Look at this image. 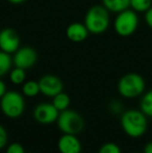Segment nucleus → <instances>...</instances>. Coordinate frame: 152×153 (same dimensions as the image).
<instances>
[{
  "mask_svg": "<svg viewBox=\"0 0 152 153\" xmlns=\"http://www.w3.org/2000/svg\"><path fill=\"white\" fill-rule=\"evenodd\" d=\"M20 48V36L13 28L0 30V50L8 54H14Z\"/></svg>",
  "mask_w": 152,
  "mask_h": 153,
  "instance_id": "10",
  "label": "nucleus"
},
{
  "mask_svg": "<svg viewBox=\"0 0 152 153\" xmlns=\"http://www.w3.org/2000/svg\"><path fill=\"white\" fill-rule=\"evenodd\" d=\"M56 124L63 133L77 135L85 128V119L78 111L68 108L59 113Z\"/></svg>",
  "mask_w": 152,
  "mask_h": 153,
  "instance_id": "5",
  "label": "nucleus"
},
{
  "mask_svg": "<svg viewBox=\"0 0 152 153\" xmlns=\"http://www.w3.org/2000/svg\"><path fill=\"white\" fill-rule=\"evenodd\" d=\"M13 65V57L10 54L0 50V78L10 73Z\"/></svg>",
  "mask_w": 152,
  "mask_h": 153,
  "instance_id": "17",
  "label": "nucleus"
},
{
  "mask_svg": "<svg viewBox=\"0 0 152 153\" xmlns=\"http://www.w3.org/2000/svg\"><path fill=\"white\" fill-rule=\"evenodd\" d=\"M51 103H52L55 106V108L61 113V111H66V109L69 108L70 103H71V99H70V96L67 93L61 92L53 97L52 102Z\"/></svg>",
  "mask_w": 152,
  "mask_h": 153,
  "instance_id": "14",
  "label": "nucleus"
},
{
  "mask_svg": "<svg viewBox=\"0 0 152 153\" xmlns=\"http://www.w3.org/2000/svg\"><path fill=\"white\" fill-rule=\"evenodd\" d=\"M140 109L149 118H152V89L142 95L140 101Z\"/></svg>",
  "mask_w": 152,
  "mask_h": 153,
  "instance_id": "15",
  "label": "nucleus"
},
{
  "mask_svg": "<svg viewBox=\"0 0 152 153\" xmlns=\"http://www.w3.org/2000/svg\"><path fill=\"white\" fill-rule=\"evenodd\" d=\"M38 81H39V85H40L41 94L48 97V98H53L55 95L63 92L64 90L63 81L56 75H52V74L43 75Z\"/></svg>",
  "mask_w": 152,
  "mask_h": 153,
  "instance_id": "9",
  "label": "nucleus"
},
{
  "mask_svg": "<svg viewBox=\"0 0 152 153\" xmlns=\"http://www.w3.org/2000/svg\"><path fill=\"white\" fill-rule=\"evenodd\" d=\"M10 80L13 85H23L26 80V70L15 67L14 69L10 71Z\"/></svg>",
  "mask_w": 152,
  "mask_h": 153,
  "instance_id": "18",
  "label": "nucleus"
},
{
  "mask_svg": "<svg viewBox=\"0 0 152 153\" xmlns=\"http://www.w3.org/2000/svg\"><path fill=\"white\" fill-rule=\"evenodd\" d=\"M110 12L103 5H94L87 10L85 25L92 34H101L110 27Z\"/></svg>",
  "mask_w": 152,
  "mask_h": 153,
  "instance_id": "2",
  "label": "nucleus"
},
{
  "mask_svg": "<svg viewBox=\"0 0 152 153\" xmlns=\"http://www.w3.org/2000/svg\"><path fill=\"white\" fill-rule=\"evenodd\" d=\"M5 153H26L22 144L20 143H10L5 147Z\"/></svg>",
  "mask_w": 152,
  "mask_h": 153,
  "instance_id": "21",
  "label": "nucleus"
},
{
  "mask_svg": "<svg viewBox=\"0 0 152 153\" xmlns=\"http://www.w3.org/2000/svg\"><path fill=\"white\" fill-rule=\"evenodd\" d=\"M152 6V0H130V8L136 13H146Z\"/></svg>",
  "mask_w": 152,
  "mask_h": 153,
  "instance_id": "19",
  "label": "nucleus"
},
{
  "mask_svg": "<svg viewBox=\"0 0 152 153\" xmlns=\"http://www.w3.org/2000/svg\"><path fill=\"white\" fill-rule=\"evenodd\" d=\"M8 145V133L5 127L0 124V150L4 149Z\"/></svg>",
  "mask_w": 152,
  "mask_h": 153,
  "instance_id": "22",
  "label": "nucleus"
},
{
  "mask_svg": "<svg viewBox=\"0 0 152 153\" xmlns=\"http://www.w3.org/2000/svg\"><path fill=\"white\" fill-rule=\"evenodd\" d=\"M0 111L8 119H18L25 111V99L22 93L6 91L0 98Z\"/></svg>",
  "mask_w": 152,
  "mask_h": 153,
  "instance_id": "4",
  "label": "nucleus"
},
{
  "mask_svg": "<svg viewBox=\"0 0 152 153\" xmlns=\"http://www.w3.org/2000/svg\"><path fill=\"white\" fill-rule=\"evenodd\" d=\"M6 91H7V90H6L5 83H4V81L2 80L1 78H0V98H1V97L3 96L4 94H5Z\"/></svg>",
  "mask_w": 152,
  "mask_h": 153,
  "instance_id": "26",
  "label": "nucleus"
},
{
  "mask_svg": "<svg viewBox=\"0 0 152 153\" xmlns=\"http://www.w3.org/2000/svg\"><path fill=\"white\" fill-rule=\"evenodd\" d=\"M59 153H81L82 145L76 134L63 133L57 141Z\"/></svg>",
  "mask_w": 152,
  "mask_h": 153,
  "instance_id": "11",
  "label": "nucleus"
},
{
  "mask_svg": "<svg viewBox=\"0 0 152 153\" xmlns=\"http://www.w3.org/2000/svg\"><path fill=\"white\" fill-rule=\"evenodd\" d=\"M38 61V53L33 47H20L13 56V64L15 67L28 70L33 68Z\"/></svg>",
  "mask_w": 152,
  "mask_h": 153,
  "instance_id": "8",
  "label": "nucleus"
},
{
  "mask_svg": "<svg viewBox=\"0 0 152 153\" xmlns=\"http://www.w3.org/2000/svg\"><path fill=\"white\" fill-rule=\"evenodd\" d=\"M143 153H152V141L145 144L144 148H143Z\"/></svg>",
  "mask_w": 152,
  "mask_h": 153,
  "instance_id": "25",
  "label": "nucleus"
},
{
  "mask_svg": "<svg viewBox=\"0 0 152 153\" xmlns=\"http://www.w3.org/2000/svg\"><path fill=\"white\" fill-rule=\"evenodd\" d=\"M89 30L85 23L74 22L71 23L66 29V36L68 40L73 43H81L87 38L89 36Z\"/></svg>",
  "mask_w": 152,
  "mask_h": 153,
  "instance_id": "12",
  "label": "nucleus"
},
{
  "mask_svg": "<svg viewBox=\"0 0 152 153\" xmlns=\"http://www.w3.org/2000/svg\"><path fill=\"white\" fill-rule=\"evenodd\" d=\"M102 5L110 13H120L130 7V0H102Z\"/></svg>",
  "mask_w": 152,
  "mask_h": 153,
  "instance_id": "13",
  "label": "nucleus"
},
{
  "mask_svg": "<svg viewBox=\"0 0 152 153\" xmlns=\"http://www.w3.org/2000/svg\"><path fill=\"white\" fill-rule=\"evenodd\" d=\"M40 85L39 81L36 80H27L22 85V94L25 97L33 98L40 94Z\"/></svg>",
  "mask_w": 152,
  "mask_h": 153,
  "instance_id": "16",
  "label": "nucleus"
},
{
  "mask_svg": "<svg viewBox=\"0 0 152 153\" xmlns=\"http://www.w3.org/2000/svg\"><path fill=\"white\" fill-rule=\"evenodd\" d=\"M146 82L142 75L138 73H127L119 79L117 90L120 96L125 99H134L145 93Z\"/></svg>",
  "mask_w": 152,
  "mask_h": 153,
  "instance_id": "3",
  "label": "nucleus"
},
{
  "mask_svg": "<svg viewBox=\"0 0 152 153\" xmlns=\"http://www.w3.org/2000/svg\"><path fill=\"white\" fill-rule=\"evenodd\" d=\"M6 1L12 4H22V3H24L26 0H6Z\"/></svg>",
  "mask_w": 152,
  "mask_h": 153,
  "instance_id": "27",
  "label": "nucleus"
},
{
  "mask_svg": "<svg viewBox=\"0 0 152 153\" xmlns=\"http://www.w3.org/2000/svg\"><path fill=\"white\" fill-rule=\"evenodd\" d=\"M108 108L115 115H119V114L123 113V106H122V103L118 100H113L112 102L108 104Z\"/></svg>",
  "mask_w": 152,
  "mask_h": 153,
  "instance_id": "23",
  "label": "nucleus"
},
{
  "mask_svg": "<svg viewBox=\"0 0 152 153\" xmlns=\"http://www.w3.org/2000/svg\"><path fill=\"white\" fill-rule=\"evenodd\" d=\"M98 153H122L121 148L118 144L108 142L101 145V147L98 150Z\"/></svg>",
  "mask_w": 152,
  "mask_h": 153,
  "instance_id": "20",
  "label": "nucleus"
},
{
  "mask_svg": "<svg viewBox=\"0 0 152 153\" xmlns=\"http://www.w3.org/2000/svg\"><path fill=\"white\" fill-rule=\"evenodd\" d=\"M139 26V17L133 10H122L118 13L114 21V28L118 36L127 38L136 32Z\"/></svg>",
  "mask_w": 152,
  "mask_h": 153,
  "instance_id": "6",
  "label": "nucleus"
},
{
  "mask_svg": "<svg viewBox=\"0 0 152 153\" xmlns=\"http://www.w3.org/2000/svg\"><path fill=\"white\" fill-rule=\"evenodd\" d=\"M59 111L55 108L52 103L49 102H42L39 103L33 109V119L39 124L42 125H50L53 123H56L59 118Z\"/></svg>",
  "mask_w": 152,
  "mask_h": 153,
  "instance_id": "7",
  "label": "nucleus"
},
{
  "mask_svg": "<svg viewBox=\"0 0 152 153\" xmlns=\"http://www.w3.org/2000/svg\"><path fill=\"white\" fill-rule=\"evenodd\" d=\"M147 116L141 109H128L121 114L120 124L126 135L138 139L146 133L148 128Z\"/></svg>",
  "mask_w": 152,
  "mask_h": 153,
  "instance_id": "1",
  "label": "nucleus"
},
{
  "mask_svg": "<svg viewBox=\"0 0 152 153\" xmlns=\"http://www.w3.org/2000/svg\"><path fill=\"white\" fill-rule=\"evenodd\" d=\"M145 21H146L147 25L152 29V6L145 13Z\"/></svg>",
  "mask_w": 152,
  "mask_h": 153,
  "instance_id": "24",
  "label": "nucleus"
}]
</instances>
